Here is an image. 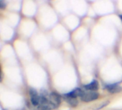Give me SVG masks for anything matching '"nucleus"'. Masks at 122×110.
Wrapping results in <instances>:
<instances>
[{
  "instance_id": "f257e3e1",
  "label": "nucleus",
  "mask_w": 122,
  "mask_h": 110,
  "mask_svg": "<svg viewBox=\"0 0 122 110\" xmlns=\"http://www.w3.org/2000/svg\"><path fill=\"white\" fill-rule=\"evenodd\" d=\"M99 97V94L96 92L93 91H83L82 92V94L80 96L81 101L84 102H90L94 100L98 99Z\"/></svg>"
},
{
  "instance_id": "f03ea898",
  "label": "nucleus",
  "mask_w": 122,
  "mask_h": 110,
  "mask_svg": "<svg viewBox=\"0 0 122 110\" xmlns=\"http://www.w3.org/2000/svg\"><path fill=\"white\" fill-rule=\"evenodd\" d=\"M48 103L52 109H57L61 103V96L57 93L52 92L49 94Z\"/></svg>"
},
{
  "instance_id": "7ed1b4c3",
  "label": "nucleus",
  "mask_w": 122,
  "mask_h": 110,
  "mask_svg": "<svg viewBox=\"0 0 122 110\" xmlns=\"http://www.w3.org/2000/svg\"><path fill=\"white\" fill-rule=\"evenodd\" d=\"M30 101L33 106H38L40 104V95L38 94L37 90L34 89H30Z\"/></svg>"
},
{
  "instance_id": "20e7f679",
  "label": "nucleus",
  "mask_w": 122,
  "mask_h": 110,
  "mask_svg": "<svg viewBox=\"0 0 122 110\" xmlns=\"http://www.w3.org/2000/svg\"><path fill=\"white\" fill-rule=\"evenodd\" d=\"M105 88L106 90L111 94H116V93H119L122 91V88L117 84H107Z\"/></svg>"
},
{
  "instance_id": "39448f33",
  "label": "nucleus",
  "mask_w": 122,
  "mask_h": 110,
  "mask_svg": "<svg viewBox=\"0 0 122 110\" xmlns=\"http://www.w3.org/2000/svg\"><path fill=\"white\" fill-rule=\"evenodd\" d=\"M83 88L88 91H93L96 92L98 89L99 88V84L98 82L96 79L92 80V82L91 83H89L88 84H86L83 87Z\"/></svg>"
},
{
  "instance_id": "423d86ee",
  "label": "nucleus",
  "mask_w": 122,
  "mask_h": 110,
  "mask_svg": "<svg viewBox=\"0 0 122 110\" xmlns=\"http://www.w3.org/2000/svg\"><path fill=\"white\" fill-rule=\"evenodd\" d=\"M83 90L80 88H76L73 90L69 92L68 93L64 94L63 95L66 96H70V97H74V98H77L78 96H81V94H82Z\"/></svg>"
},
{
  "instance_id": "0eeeda50",
  "label": "nucleus",
  "mask_w": 122,
  "mask_h": 110,
  "mask_svg": "<svg viewBox=\"0 0 122 110\" xmlns=\"http://www.w3.org/2000/svg\"><path fill=\"white\" fill-rule=\"evenodd\" d=\"M64 100L71 106L73 107H76L78 104V101L77 98H74V97H70V96H66L65 95H63Z\"/></svg>"
},
{
  "instance_id": "6e6552de",
  "label": "nucleus",
  "mask_w": 122,
  "mask_h": 110,
  "mask_svg": "<svg viewBox=\"0 0 122 110\" xmlns=\"http://www.w3.org/2000/svg\"><path fill=\"white\" fill-rule=\"evenodd\" d=\"M6 7V3L4 1H0V8L1 9H5Z\"/></svg>"
},
{
  "instance_id": "1a4fd4ad",
  "label": "nucleus",
  "mask_w": 122,
  "mask_h": 110,
  "mask_svg": "<svg viewBox=\"0 0 122 110\" xmlns=\"http://www.w3.org/2000/svg\"><path fill=\"white\" fill-rule=\"evenodd\" d=\"M118 17H119V18H120V19H121V20L122 21V15H119Z\"/></svg>"
},
{
  "instance_id": "9d476101",
  "label": "nucleus",
  "mask_w": 122,
  "mask_h": 110,
  "mask_svg": "<svg viewBox=\"0 0 122 110\" xmlns=\"http://www.w3.org/2000/svg\"><path fill=\"white\" fill-rule=\"evenodd\" d=\"M19 110H26L25 109H19Z\"/></svg>"
}]
</instances>
